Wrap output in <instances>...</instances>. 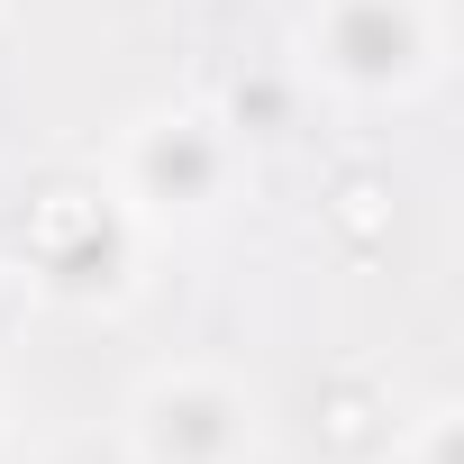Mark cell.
Masks as SVG:
<instances>
[{
  "mask_svg": "<svg viewBox=\"0 0 464 464\" xmlns=\"http://www.w3.org/2000/svg\"><path fill=\"white\" fill-rule=\"evenodd\" d=\"M37 301V283H28V265H19V246H0V328H10L19 310Z\"/></svg>",
  "mask_w": 464,
  "mask_h": 464,
  "instance_id": "ba28073f",
  "label": "cell"
},
{
  "mask_svg": "<svg viewBox=\"0 0 464 464\" xmlns=\"http://www.w3.org/2000/svg\"><path fill=\"white\" fill-rule=\"evenodd\" d=\"M401 419H392V382L382 373H328L319 382V446L346 455V464H373L392 455Z\"/></svg>",
  "mask_w": 464,
  "mask_h": 464,
  "instance_id": "5b68a950",
  "label": "cell"
},
{
  "mask_svg": "<svg viewBox=\"0 0 464 464\" xmlns=\"http://www.w3.org/2000/svg\"><path fill=\"white\" fill-rule=\"evenodd\" d=\"M301 64L355 110L419 101L446 73V10L437 0H319L301 19Z\"/></svg>",
  "mask_w": 464,
  "mask_h": 464,
  "instance_id": "7a4b0ae2",
  "label": "cell"
},
{
  "mask_svg": "<svg viewBox=\"0 0 464 464\" xmlns=\"http://www.w3.org/2000/svg\"><path fill=\"white\" fill-rule=\"evenodd\" d=\"M319 218H328V237L346 256H373V246H392V182L382 173H337L328 200H319Z\"/></svg>",
  "mask_w": 464,
  "mask_h": 464,
  "instance_id": "8992f818",
  "label": "cell"
},
{
  "mask_svg": "<svg viewBox=\"0 0 464 464\" xmlns=\"http://www.w3.org/2000/svg\"><path fill=\"white\" fill-rule=\"evenodd\" d=\"M392 464H455V401H428V410L392 437Z\"/></svg>",
  "mask_w": 464,
  "mask_h": 464,
  "instance_id": "52a82bcc",
  "label": "cell"
},
{
  "mask_svg": "<svg viewBox=\"0 0 464 464\" xmlns=\"http://www.w3.org/2000/svg\"><path fill=\"white\" fill-rule=\"evenodd\" d=\"M227 182H237V128L191 110V101H164V110H137L110 146V191L164 227V218H200L227 200Z\"/></svg>",
  "mask_w": 464,
  "mask_h": 464,
  "instance_id": "3957f363",
  "label": "cell"
},
{
  "mask_svg": "<svg viewBox=\"0 0 464 464\" xmlns=\"http://www.w3.org/2000/svg\"><path fill=\"white\" fill-rule=\"evenodd\" d=\"M146 237L155 227L110 191V173H55L28 191L19 209V265L46 301H73V310H119L137 292V265H146Z\"/></svg>",
  "mask_w": 464,
  "mask_h": 464,
  "instance_id": "6da1fadb",
  "label": "cell"
},
{
  "mask_svg": "<svg viewBox=\"0 0 464 464\" xmlns=\"http://www.w3.org/2000/svg\"><path fill=\"white\" fill-rule=\"evenodd\" d=\"M265 401L227 364H164L128 392V464H256Z\"/></svg>",
  "mask_w": 464,
  "mask_h": 464,
  "instance_id": "277c9868",
  "label": "cell"
},
{
  "mask_svg": "<svg viewBox=\"0 0 464 464\" xmlns=\"http://www.w3.org/2000/svg\"><path fill=\"white\" fill-rule=\"evenodd\" d=\"M0 428H10V401H0Z\"/></svg>",
  "mask_w": 464,
  "mask_h": 464,
  "instance_id": "9c48e42d",
  "label": "cell"
}]
</instances>
